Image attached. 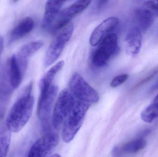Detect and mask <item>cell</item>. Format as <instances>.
I'll use <instances>...</instances> for the list:
<instances>
[{
  "instance_id": "1",
  "label": "cell",
  "mask_w": 158,
  "mask_h": 157,
  "mask_svg": "<svg viewBox=\"0 0 158 157\" xmlns=\"http://www.w3.org/2000/svg\"><path fill=\"white\" fill-rule=\"evenodd\" d=\"M32 86V82L26 86L6 116L5 125L11 132L20 131L31 117L34 103V97L31 95Z\"/></svg>"
},
{
  "instance_id": "2",
  "label": "cell",
  "mask_w": 158,
  "mask_h": 157,
  "mask_svg": "<svg viewBox=\"0 0 158 157\" xmlns=\"http://www.w3.org/2000/svg\"><path fill=\"white\" fill-rule=\"evenodd\" d=\"M90 105L76 99L74 105L64 122L62 131V138L64 142L70 143L74 139L82 125Z\"/></svg>"
},
{
  "instance_id": "3",
  "label": "cell",
  "mask_w": 158,
  "mask_h": 157,
  "mask_svg": "<svg viewBox=\"0 0 158 157\" xmlns=\"http://www.w3.org/2000/svg\"><path fill=\"white\" fill-rule=\"evenodd\" d=\"M74 30V25L70 22L57 32L46 53L44 58V66L47 67L52 65L58 59L66 44L71 39Z\"/></svg>"
},
{
  "instance_id": "4",
  "label": "cell",
  "mask_w": 158,
  "mask_h": 157,
  "mask_svg": "<svg viewBox=\"0 0 158 157\" xmlns=\"http://www.w3.org/2000/svg\"><path fill=\"white\" fill-rule=\"evenodd\" d=\"M76 97L70 90L65 89L61 92L57 99L53 112V126L58 129L64 122L74 105Z\"/></svg>"
},
{
  "instance_id": "5",
  "label": "cell",
  "mask_w": 158,
  "mask_h": 157,
  "mask_svg": "<svg viewBox=\"0 0 158 157\" xmlns=\"http://www.w3.org/2000/svg\"><path fill=\"white\" fill-rule=\"evenodd\" d=\"M69 87L72 94L79 100L90 104L97 103L99 100L97 91L77 73L71 77Z\"/></svg>"
},
{
  "instance_id": "6",
  "label": "cell",
  "mask_w": 158,
  "mask_h": 157,
  "mask_svg": "<svg viewBox=\"0 0 158 157\" xmlns=\"http://www.w3.org/2000/svg\"><path fill=\"white\" fill-rule=\"evenodd\" d=\"M91 3L90 1H78L64 9L59 14L50 28L52 32L54 33H57L70 23L71 18L85 10Z\"/></svg>"
},
{
  "instance_id": "7",
  "label": "cell",
  "mask_w": 158,
  "mask_h": 157,
  "mask_svg": "<svg viewBox=\"0 0 158 157\" xmlns=\"http://www.w3.org/2000/svg\"><path fill=\"white\" fill-rule=\"evenodd\" d=\"M59 137L54 133L47 134L32 145L27 157H47L59 143Z\"/></svg>"
},
{
  "instance_id": "8",
  "label": "cell",
  "mask_w": 158,
  "mask_h": 157,
  "mask_svg": "<svg viewBox=\"0 0 158 157\" xmlns=\"http://www.w3.org/2000/svg\"><path fill=\"white\" fill-rule=\"evenodd\" d=\"M58 91L57 86L52 85L45 91H40L37 112L41 120L45 121L49 118Z\"/></svg>"
},
{
  "instance_id": "9",
  "label": "cell",
  "mask_w": 158,
  "mask_h": 157,
  "mask_svg": "<svg viewBox=\"0 0 158 157\" xmlns=\"http://www.w3.org/2000/svg\"><path fill=\"white\" fill-rule=\"evenodd\" d=\"M119 20L118 18L111 17L100 23L92 32L90 38V43L92 46H96L110 32L118 26Z\"/></svg>"
},
{
  "instance_id": "10",
  "label": "cell",
  "mask_w": 158,
  "mask_h": 157,
  "mask_svg": "<svg viewBox=\"0 0 158 157\" xmlns=\"http://www.w3.org/2000/svg\"><path fill=\"white\" fill-rule=\"evenodd\" d=\"M142 40L143 36L140 28L138 27H134L131 29L125 38L127 53L131 56L137 55L141 50Z\"/></svg>"
},
{
  "instance_id": "11",
  "label": "cell",
  "mask_w": 158,
  "mask_h": 157,
  "mask_svg": "<svg viewBox=\"0 0 158 157\" xmlns=\"http://www.w3.org/2000/svg\"><path fill=\"white\" fill-rule=\"evenodd\" d=\"M7 65L10 86L13 89H16L21 84L25 71L19 65L15 54L9 58Z\"/></svg>"
},
{
  "instance_id": "12",
  "label": "cell",
  "mask_w": 158,
  "mask_h": 157,
  "mask_svg": "<svg viewBox=\"0 0 158 157\" xmlns=\"http://www.w3.org/2000/svg\"><path fill=\"white\" fill-rule=\"evenodd\" d=\"M65 1H49L45 4V13L43 19L42 27L44 29L51 27L54 21L59 14L60 9Z\"/></svg>"
},
{
  "instance_id": "13",
  "label": "cell",
  "mask_w": 158,
  "mask_h": 157,
  "mask_svg": "<svg viewBox=\"0 0 158 157\" xmlns=\"http://www.w3.org/2000/svg\"><path fill=\"white\" fill-rule=\"evenodd\" d=\"M95 50L110 60L118 50L117 35L112 33L107 35L100 41L99 46Z\"/></svg>"
},
{
  "instance_id": "14",
  "label": "cell",
  "mask_w": 158,
  "mask_h": 157,
  "mask_svg": "<svg viewBox=\"0 0 158 157\" xmlns=\"http://www.w3.org/2000/svg\"><path fill=\"white\" fill-rule=\"evenodd\" d=\"M34 23L31 18L27 17L21 20L11 32L9 43H13L27 36L33 29Z\"/></svg>"
},
{
  "instance_id": "15",
  "label": "cell",
  "mask_w": 158,
  "mask_h": 157,
  "mask_svg": "<svg viewBox=\"0 0 158 157\" xmlns=\"http://www.w3.org/2000/svg\"><path fill=\"white\" fill-rule=\"evenodd\" d=\"M138 25L143 30L148 29L154 22V14L146 8H138L135 11Z\"/></svg>"
},
{
  "instance_id": "16",
  "label": "cell",
  "mask_w": 158,
  "mask_h": 157,
  "mask_svg": "<svg viewBox=\"0 0 158 157\" xmlns=\"http://www.w3.org/2000/svg\"><path fill=\"white\" fill-rule=\"evenodd\" d=\"M64 65V62L63 61H60L46 73L40 82V91H45L51 87L54 78L56 74L62 69Z\"/></svg>"
},
{
  "instance_id": "17",
  "label": "cell",
  "mask_w": 158,
  "mask_h": 157,
  "mask_svg": "<svg viewBox=\"0 0 158 157\" xmlns=\"http://www.w3.org/2000/svg\"><path fill=\"white\" fill-rule=\"evenodd\" d=\"M43 45L44 42L41 41H31L22 46L16 55L20 59L27 61L28 57L39 50Z\"/></svg>"
},
{
  "instance_id": "18",
  "label": "cell",
  "mask_w": 158,
  "mask_h": 157,
  "mask_svg": "<svg viewBox=\"0 0 158 157\" xmlns=\"http://www.w3.org/2000/svg\"><path fill=\"white\" fill-rule=\"evenodd\" d=\"M147 142L143 138H138L131 141L117 150V153L127 154H135L145 148Z\"/></svg>"
},
{
  "instance_id": "19",
  "label": "cell",
  "mask_w": 158,
  "mask_h": 157,
  "mask_svg": "<svg viewBox=\"0 0 158 157\" xmlns=\"http://www.w3.org/2000/svg\"><path fill=\"white\" fill-rule=\"evenodd\" d=\"M11 132L5 125L0 127V157H6L11 143Z\"/></svg>"
},
{
  "instance_id": "20",
  "label": "cell",
  "mask_w": 158,
  "mask_h": 157,
  "mask_svg": "<svg viewBox=\"0 0 158 157\" xmlns=\"http://www.w3.org/2000/svg\"><path fill=\"white\" fill-rule=\"evenodd\" d=\"M141 118L144 121L151 123L158 118V102H154L147 107L142 112Z\"/></svg>"
},
{
  "instance_id": "21",
  "label": "cell",
  "mask_w": 158,
  "mask_h": 157,
  "mask_svg": "<svg viewBox=\"0 0 158 157\" xmlns=\"http://www.w3.org/2000/svg\"><path fill=\"white\" fill-rule=\"evenodd\" d=\"M129 78V75L123 74L116 77L110 83V85L111 87L116 88L121 85L127 81Z\"/></svg>"
},
{
  "instance_id": "22",
  "label": "cell",
  "mask_w": 158,
  "mask_h": 157,
  "mask_svg": "<svg viewBox=\"0 0 158 157\" xmlns=\"http://www.w3.org/2000/svg\"><path fill=\"white\" fill-rule=\"evenodd\" d=\"M158 73V67L155 68L153 69L149 74L147 76L144 78L142 79L140 82H138L137 84L135 86V88L139 87L143 85L144 84L146 83L147 82H149V81L153 79L157 75Z\"/></svg>"
},
{
  "instance_id": "23",
  "label": "cell",
  "mask_w": 158,
  "mask_h": 157,
  "mask_svg": "<svg viewBox=\"0 0 158 157\" xmlns=\"http://www.w3.org/2000/svg\"><path fill=\"white\" fill-rule=\"evenodd\" d=\"M146 8L150 10L153 14L158 16V1H148L144 3Z\"/></svg>"
},
{
  "instance_id": "24",
  "label": "cell",
  "mask_w": 158,
  "mask_h": 157,
  "mask_svg": "<svg viewBox=\"0 0 158 157\" xmlns=\"http://www.w3.org/2000/svg\"><path fill=\"white\" fill-rule=\"evenodd\" d=\"M109 2V1H96L95 4L94 6V11L100 12L107 6Z\"/></svg>"
},
{
  "instance_id": "25",
  "label": "cell",
  "mask_w": 158,
  "mask_h": 157,
  "mask_svg": "<svg viewBox=\"0 0 158 157\" xmlns=\"http://www.w3.org/2000/svg\"><path fill=\"white\" fill-rule=\"evenodd\" d=\"M4 48V40L2 37L0 36V57L1 54Z\"/></svg>"
},
{
  "instance_id": "26",
  "label": "cell",
  "mask_w": 158,
  "mask_h": 157,
  "mask_svg": "<svg viewBox=\"0 0 158 157\" xmlns=\"http://www.w3.org/2000/svg\"><path fill=\"white\" fill-rule=\"evenodd\" d=\"M157 89H158V80L156 82L155 84L152 86L150 90H151V91H154L155 90H157Z\"/></svg>"
},
{
  "instance_id": "27",
  "label": "cell",
  "mask_w": 158,
  "mask_h": 157,
  "mask_svg": "<svg viewBox=\"0 0 158 157\" xmlns=\"http://www.w3.org/2000/svg\"><path fill=\"white\" fill-rule=\"evenodd\" d=\"M50 157H61V156L58 154H54V155H53Z\"/></svg>"
},
{
  "instance_id": "28",
  "label": "cell",
  "mask_w": 158,
  "mask_h": 157,
  "mask_svg": "<svg viewBox=\"0 0 158 157\" xmlns=\"http://www.w3.org/2000/svg\"><path fill=\"white\" fill-rule=\"evenodd\" d=\"M154 102H158V94L154 100Z\"/></svg>"
}]
</instances>
